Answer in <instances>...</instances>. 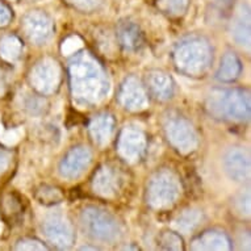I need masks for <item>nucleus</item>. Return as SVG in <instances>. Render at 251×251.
Instances as JSON below:
<instances>
[{
    "label": "nucleus",
    "instance_id": "obj_1",
    "mask_svg": "<svg viewBox=\"0 0 251 251\" xmlns=\"http://www.w3.org/2000/svg\"><path fill=\"white\" fill-rule=\"evenodd\" d=\"M73 98L80 105H95L105 99L109 82L99 62L88 53L78 54L70 62Z\"/></svg>",
    "mask_w": 251,
    "mask_h": 251
},
{
    "label": "nucleus",
    "instance_id": "obj_2",
    "mask_svg": "<svg viewBox=\"0 0 251 251\" xmlns=\"http://www.w3.org/2000/svg\"><path fill=\"white\" fill-rule=\"evenodd\" d=\"M206 111L214 119L242 123L250 119V94L238 88H218L206 98Z\"/></svg>",
    "mask_w": 251,
    "mask_h": 251
},
{
    "label": "nucleus",
    "instance_id": "obj_3",
    "mask_svg": "<svg viewBox=\"0 0 251 251\" xmlns=\"http://www.w3.org/2000/svg\"><path fill=\"white\" fill-rule=\"evenodd\" d=\"M212 48L201 37H190L181 41L175 49L174 61L181 73L192 76L202 75L212 63Z\"/></svg>",
    "mask_w": 251,
    "mask_h": 251
},
{
    "label": "nucleus",
    "instance_id": "obj_4",
    "mask_svg": "<svg viewBox=\"0 0 251 251\" xmlns=\"http://www.w3.org/2000/svg\"><path fill=\"white\" fill-rule=\"evenodd\" d=\"M80 223L86 234L100 242H115L123 234V229L117 218L95 206H87L82 210Z\"/></svg>",
    "mask_w": 251,
    "mask_h": 251
},
{
    "label": "nucleus",
    "instance_id": "obj_5",
    "mask_svg": "<svg viewBox=\"0 0 251 251\" xmlns=\"http://www.w3.org/2000/svg\"><path fill=\"white\" fill-rule=\"evenodd\" d=\"M181 194V185L171 170H161L151 176L148 184L146 200L154 209L173 206Z\"/></svg>",
    "mask_w": 251,
    "mask_h": 251
},
{
    "label": "nucleus",
    "instance_id": "obj_6",
    "mask_svg": "<svg viewBox=\"0 0 251 251\" xmlns=\"http://www.w3.org/2000/svg\"><path fill=\"white\" fill-rule=\"evenodd\" d=\"M165 129L170 144L181 154H190L198 149V133L195 130L194 125L184 117H171L167 120Z\"/></svg>",
    "mask_w": 251,
    "mask_h": 251
},
{
    "label": "nucleus",
    "instance_id": "obj_7",
    "mask_svg": "<svg viewBox=\"0 0 251 251\" xmlns=\"http://www.w3.org/2000/svg\"><path fill=\"white\" fill-rule=\"evenodd\" d=\"M29 82L34 90L42 95H50L57 90L61 82V67L51 58L38 61L30 71Z\"/></svg>",
    "mask_w": 251,
    "mask_h": 251
},
{
    "label": "nucleus",
    "instance_id": "obj_8",
    "mask_svg": "<svg viewBox=\"0 0 251 251\" xmlns=\"http://www.w3.org/2000/svg\"><path fill=\"white\" fill-rule=\"evenodd\" d=\"M42 230L46 239L58 249H69L75 241L74 227L65 216L50 214L42 221Z\"/></svg>",
    "mask_w": 251,
    "mask_h": 251
},
{
    "label": "nucleus",
    "instance_id": "obj_9",
    "mask_svg": "<svg viewBox=\"0 0 251 251\" xmlns=\"http://www.w3.org/2000/svg\"><path fill=\"white\" fill-rule=\"evenodd\" d=\"M25 34L34 44H44L51 37L53 21L42 11H30L23 20Z\"/></svg>",
    "mask_w": 251,
    "mask_h": 251
},
{
    "label": "nucleus",
    "instance_id": "obj_10",
    "mask_svg": "<svg viewBox=\"0 0 251 251\" xmlns=\"http://www.w3.org/2000/svg\"><path fill=\"white\" fill-rule=\"evenodd\" d=\"M145 148H146V138L141 129L126 126L120 134L117 150L125 161H138L144 154Z\"/></svg>",
    "mask_w": 251,
    "mask_h": 251
},
{
    "label": "nucleus",
    "instance_id": "obj_11",
    "mask_svg": "<svg viewBox=\"0 0 251 251\" xmlns=\"http://www.w3.org/2000/svg\"><path fill=\"white\" fill-rule=\"evenodd\" d=\"M119 100L125 109L132 112L144 111L148 107V95L142 83L136 76H129L121 84Z\"/></svg>",
    "mask_w": 251,
    "mask_h": 251
},
{
    "label": "nucleus",
    "instance_id": "obj_12",
    "mask_svg": "<svg viewBox=\"0 0 251 251\" xmlns=\"http://www.w3.org/2000/svg\"><path fill=\"white\" fill-rule=\"evenodd\" d=\"M224 170L231 180L245 181L250 176V155L242 148L229 149L223 159Z\"/></svg>",
    "mask_w": 251,
    "mask_h": 251
},
{
    "label": "nucleus",
    "instance_id": "obj_13",
    "mask_svg": "<svg viewBox=\"0 0 251 251\" xmlns=\"http://www.w3.org/2000/svg\"><path fill=\"white\" fill-rule=\"evenodd\" d=\"M92 158L90 149L86 146H75L67 151L59 163V174L62 177L75 179L88 167Z\"/></svg>",
    "mask_w": 251,
    "mask_h": 251
},
{
    "label": "nucleus",
    "instance_id": "obj_14",
    "mask_svg": "<svg viewBox=\"0 0 251 251\" xmlns=\"http://www.w3.org/2000/svg\"><path fill=\"white\" fill-rule=\"evenodd\" d=\"M92 190L101 198H115L120 190V177L109 166L100 167L92 179Z\"/></svg>",
    "mask_w": 251,
    "mask_h": 251
},
{
    "label": "nucleus",
    "instance_id": "obj_15",
    "mask_svg": "<svg viewBox=\"0 0 251 251\" xmlns=\"http://www.w3.org/2000/svg\"><path fill=\"white\" fill-rule=\"evenodd\" d=\"M250 33V11L245 5H241V8L237 11V15H235V17L233 19V23H231V38L234 40L237 45L249 49L251 42Z\"/></svg>",
    "mask_w": 251,
    "mask_h": 251
},
{
    "label": "nucleus",
    "instance_id": "obj_16",
    "mask_svg": "<svg viewBox=\"0 0 251 251\" xmlns=\"http://www.w3.org/2000/svg\"><path fill=\"white\" fill-rule=\"evenodd\" d=\"M194 250H216L226 251L231 249L230 239L224 231L208 230L194 239L191 245Z\"/></svg>",
    "mask_w": 251,
    "mask_h": 251
},
{
    "label": "nucleus",
    "instance_id": "obj_17",
    "mask_svg": "<svg viewBox=\"0 0 251 251\" xmlns=\"http://www.w3.org/2000/svg\"><path fill=\"white\" fill-rule=\"evenodd\" d=\"M113 117L109 113H100L91 120L90 134L96 145L104 146L109 142L113 133Z\"/></svg>",
    "mask_w": 251,
    "mask_h": 251
},
{
    "label": "nucleus",
    "instance_id": "obj_18",
    "mask_svg": "<svg viewBox=\"0 0 251 251\" xmlns=\"http://www.w3.org/2000/svg\"><path fill=\"white\" fill-rule=\"evenodd\" d=\"M148 86L150 92L155 99L165 101L169 100L174 94L173 79L163 71H151L148 74Z\"/></svg>",
    "mask_w": 251,
    "mask_h": 251
},
{
    "label": "nucleus",
    "instance_id": "obj_19",
    "mask_svg": "<svg viewBox=\"0 0 251 251\" xmlns=\"http://www.w3.org/2000/svg\"><path fill=\"white\" fill-rule=\"evenodd\" d=\"M117 41L128 51H134L142 44V34L138 25L132 21H121L117 26Z\"/></svg>",
    "mask_w": 251,
    "mask_h": 251
},
{
    "label": "nucleus",
    "instance_id": "obj_20",
    "mask_svg": "<svg viewBox=\"0 0 251 251\" xmlns=\"http://www.w3.org/2000/svg\"><path fill=\"white\" fill-rule=\"evenodd\" d=\"M201 220V210L191 208V209H185L183 210L180 214H177L176 217H175V220L173 221V226L175 227L179 233L190 234V233H192V231L200 225Z\"/></svg>",
    "mask_w": 251,
    "mask_h": 251
},
{
    "label": "nucleus",
    "instance_id": "obj_21",
    "mask_svg": "<svg viewBox=\"0 0 251 251\" xmlns=\"http://www.w3.org/2000/svg\"><path fill=\"white\" fill-rule=\"evenodd\" d=\"M241 70H242V65L239 58L233 53H226L224 55L217 71V79L224 83L234 82L241 74Z\"/></svg>",
    "mask_w": 251,
    "mask_h": 251
},
{
    "label": "nucleus",
    "instance_id": "obj_22",
    "mask_svg": "<svg viewBox=\"0 0 251 251\" xmlns=\"http://www.w3.org/2000/svg\"><path fill=\"white\" fill-rule=\"evenodd\" d=\"M23 53V42L16 36H7L0 40V57L7 62H16Z\"/></svg>",
    "mask_w": 251,
    "mask_h": 251
},
{
    "label": "nucleus",
    "instance_id": "obj_23",
    "mask_svg": "<svg viewBox=\"0 0 251 251\" xmlns=\"http://www.w3.org/2000/svg\"><path fill=\"white\" fill-rule=\"evenodd\" d=\"M190 0H156V4L162 12L169 16H181L188 8Z\"/></svg>",
    "mask_w": 251,
    "mask_h": 251
},
{
    "label": "nucleus",
    "instance_id": "obj_24",
    "mask_svg": "<svg viewBox=\"0 0 251 251\" xmlns=\"http://www.w3.org/2000/svg\"><path fill=\"white\" fill-rule=\"evenodd\" d=\"M37 199L41 204L53 205V204H58V202H61L63 200V195H62V192L58 188L45 185V187H42V188L38 190Z\"/></svg>",
    "mask_w": 251,
    "mask_h": 251
},
{
    "label": "nucleus",
    "instance_id": "obj_25",
    "mask_svg": "<svg viewBox=\"0 0 251 251\" xmlns=\"http://www.w3.org/2000/svg\"><path fill=\"white\" fill-rule=\"evenodd\" d=\"M161 245L166 250H181L183 249V241L180 235L174 231H166L161 237Z\"/></svg>",
    "mask_w": 251,
    "mask_h": 251
},
{
    "label": "nucleus",
    "instance_id": "obj_26",
    "mask_svg": "<svg viewBox=\"0 0 251 251\" xmlns=\"http://www.w3.org/2000/svg\"><path fill=\"white\" fill-rule=\"evenodd\" d=\"M65 1L82 12H92L103 4V0H65Z\"/></svg>",
    "mask_w": 251,
    "mask_h": 251
},
{
    "label": "nucleus",
    "instance_id": "obj_27",
    "mask_svg": "<svg viewBox=\"0 0 251 251\" xmlns=\"http://www.w3.org/2000/svg\"><path fill=\"white\" fill-rule=\"evenodd\" d=\"M82 38L78 37V36H71V37L66 38L62 44V53L65 55H71V54L78 53V50L82 49Z\"/></svg>",
    "mask_w": 251,
    "mask_h": 251
},
{
    "label": "nucleus",
    "instance_id": "obj_28",
    "mask_svg": "<svg viewBox=\"0 0 251 251\" xmlns=\"http://www.w3.org/2000/svg\"><path fill=\"white\" fill-rule=\"evenodd\" d=\"M16 250H25V251H44L48 250V247L37 239L25 238L19 241L16 245Z\"/></svg>",
    "mask_w": 251,
    "mask_h": 251
},
{
    "label": "nucleus",
    "instance_id": "obj_29",
    "mask_svg": "<svg viewBox=\"0 0 251 251\" xmlns=\"http://www.w3.org/2000/svg\"><path fill=\"white\" fill-rule=\"evenodd\" d=\"M24 132L23 129H13V130H3V126H0V141H3L7 145H15L21 140Z\"/></svg>",
    "mask_w": 251,
    "mask_h": 251
},
{
    "label": "nucleus",
    "instance_id": "obj_30",
    "mask_svg": "<svg viewBox=\"0 0 251 251\" xmlns=\"http://www.w3.org/2000/svg\"><path fill=\"white\" fill-rule=\"evenodd\" d=\"M235 209L242 216H250V192L241 194L235 200Z\"/></svg>",
    "mask_w": 251,
    "mask_h": 251
},
{
    "label": "nucleus",
    "instance_id": "obj_31",
    "mask_svg": "<svg viewBox=\"0 0 251 251\" xmlns=\"http://www.w3.org/2000/svg\"><path fill=\"white\" fill-rule=\"evenodd\" d=\"M44 100L38 99V98H33V96H30L26 101H25V109H28L30 113H40V112L44 111Z\"/></svg>",
    "mask_w": 251,
    "mask_h": 251
},
{
    "label": "nucleus",
    "instance_id": "obj_32",
    "mask_svg": "<svg viewBox=\"0 0 251 251\" xmlns=\"http://www.w3.org/2000/svg\"><path fill=\"white\" fill-rule=\"evenodd\" d=\"M11 19H12V12H11V9H9L4 3L0 1V28L7 26V25L9 24Z\"/></svg>",
    "mask_w": 251,
    "mask_h": 251
},
{
    "label": "nucleus",
    "instance_id": "obj_33",
    "mask_svg": "<svg viewBox=\"0 0 251 251\" xmlns=\"http://www.w3.org/2000/svg\"><path fill=\"white\" fill-rule=\"evenodd\" d=\"M11 163V152L5 149H0V174L4 173Z\"/></svg>",
    "mask_w": 251,
    "mask_h": 251
},
{
    "label": "nucleus",
    "instance_id": "obj_34",
    "mask_svg": "<svg viewBox=\"0 0 251 251\" xmlns=\"http://www.w3.org/2000/svg\"><path fill=\"white\" fill-rule=\"evenodd\" d=\"M4 90V82H3V78H1V75H0V94L3 92Z\"/></svg>",
    "mask_w": 251,
    "mask_h": 251
},
{
    "label": "nucleus",
    "instance_id": "obj_35",
    "mask_svg": "<svg viewBox=\"0 0 251 251\" xmlns=\"http://www.w3.org/2000/svg\"><path fill=\"white\" fill-rule=\"evenodd\" d=\"M82 250H98V249H96V247H87V246H84V247H82Z\"/></svg>",
    "mask_w": 251,
    "mask_h": 251
},
{
    "label": "nucleus",
    "instance_id": "obj_36",
    "mask_svg": "<svg viewBox=\"0 0 251 251\" xmlns=\"http://www.w3.org/2000/svg\"><path fill=\"white\" fill-rule=\"evenodd\" d=\"M221 3H224V4H229L230 1H233V0H220Z\"/></svg>",
    "mask_w": 251,
    "mask_h": 251
}]
</instances>
